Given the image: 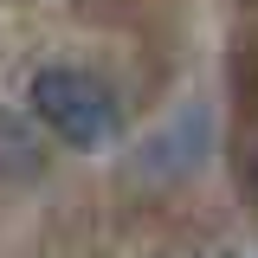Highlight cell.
Wrapping results in <instances>:
<instances>
[{
	"mask_svg": "<svg viewBox=\"0 0 258 258\" xmlns=\"http://www.w3.org/2000/svg\"><path fill=\"white\" fill-rule=\"evenodd\" d=\"M0 174H39V136L13 110H0Z\"/></svg>",
	"mask_w": 258,
	"mask_h": 258,
	"instance_id": "obj_2",
	"label": "cell"
},
{
	"mask_svg": "<svg viewBox=\"0 0 258 258\" xmlns=\"http://www.w3.org/2000/svg\"><path fill=\"white\" fill-rule=\"evenodd\" d=\"M32 116L64 136L71 149H103L116 123H123V110H116V91L91 78V71H78V64H45L39 78H32Z\"/></svg>",
	"mask_w": 258,
	"mask_h": 258,
	"instance_id": "obj_1",
	"label": "cell"
},
{
	"mask_svg": "<svg viewBox=\"0 0 258 258\" xmlns=\"http://www.w3.org/2000/svg\"><path fill=\"white\" fill-rule=\"evenodd\" d=\"M252 187H258V155H252Z\"/></svg>",
	"mask_w": 258,
	"mask_h": 258,
	"instance_id": "obj_3",
	"label": "cell"
}]
</instances>
